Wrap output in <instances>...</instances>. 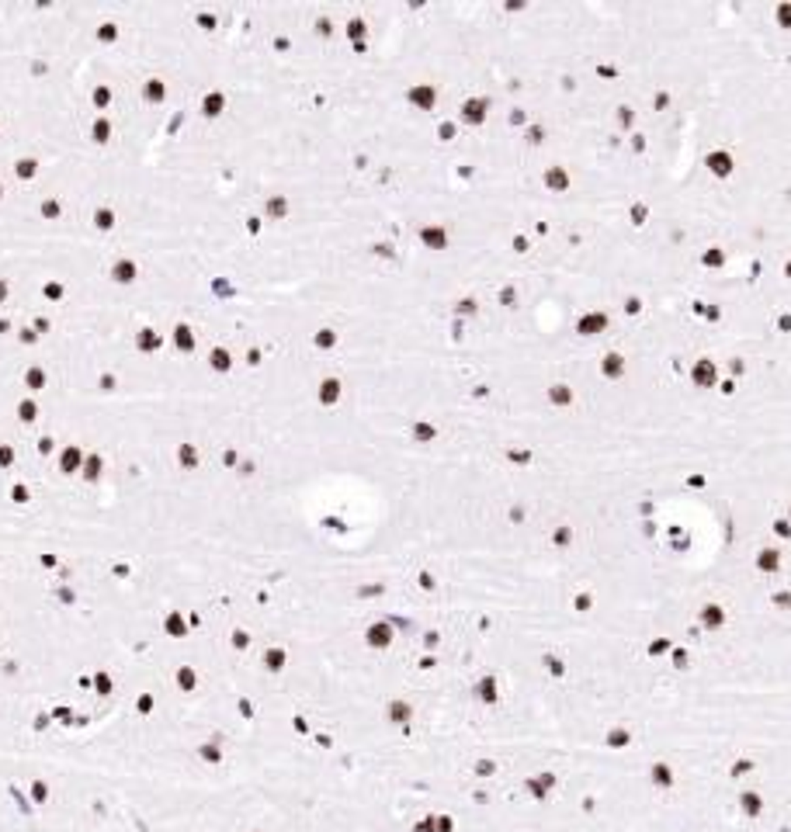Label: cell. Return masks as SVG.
Returning a JSON list of instances; mask_svg holds the SVG:
<instances>
[{
  "instance_id": "3957f363",
  "label": "cell",
  "mask_w": 791,
  "mask_h": 832,
  "mask_svg": "<svg viewBox=\"0 0 791 832\" xmlns=\"http://www.w3.org/2000/svg\"><path fill=\"white\" fill-rule=\"evenodd\" d=\"M777 28H791V4L777 8Z\"/></svg>"
},
{
  "instance_id": "6da1fadb",
  "label": "cell",
  "mask_w": 791,
  "mask_h": 832,
  "mask_svg": "<svg viewBox=\"0 0 791 832\" xmlns=\"http://www.w3.org/2000/svg\"><path fill=\"white\" fill-rule=\"evenodd\" d=\"M704 163H708V170H711L715 177H729V174H732V167H736V160H732V153H729V149H711Z\"/></svg>"
},
{
  "instance_id": "7a4b0ae2",
  "label": "cell",
  "mask_w": 791,
  "mask_h": 832,
  "mask_svg": "<svg viewBox=\"0 0 791 832\" xmlns=\"http://www.w3.org/2000/svg\"><path fill=\"white\" fill-rule=\"evenodd\" d=\"M694 385H698V389H711V385H715V364H711L708 358H701V361L694 364Z\"/></svg>"
}]
</instances>
